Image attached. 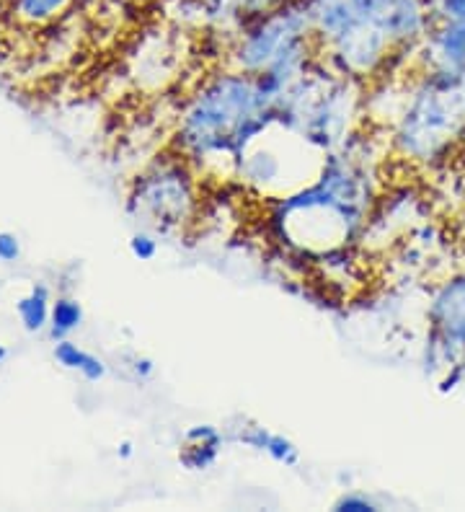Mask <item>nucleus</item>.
<instances>
[{
	"label": "nucleus",
	"instance_id": "f257e3e1",
	"mask_svg": "<svg viewBox=\"0 0 465 512\" xmlns=\"http://www.w3.org/2000/svg\"><path fill=\"white\" fill-rule=\"evenodd\" d=\"M375 176L352 156L331 153L316 179L287 194L274 225L287 244L310 254H334L357 238L375 205Z\"/></svg>",
	"mask_w": 465,
	"mask_h": 512
},
{
	"label": "nucleus",
	"instance_id": "f03ea898",
	"mask_svg": "<svg viewBox=\"0 0 465 512\" xmlns=\"http://www.w3.org/2000/svg\"><path fill=\"white\" fill-rule=\"evenodd\" d=\"M277 125L261 101L254 75L243 70L212 75L181 112L176 150L189 163L230 158L238 161L248 143Z\"/></svg>",
	"mask_w": 465,
	"mask_h": 512
},
{
	"label": "nucleus",
	"instance_id": "7ed1b4c3",
	"mask_svg": "<svg viewBox=\"0 0 465 512\" xmlns=\"http://www.w3.org/2000/svg\"><path fill=\"white\" fill-rule=\"evenodd\" d=\"M465 138V73L424 70L396 119L393 145L406 161L445 158Z\"/></svg>",
	"mask_w": 465,
	"mask_h": 512
},
{
	"label": "nucleus",
	"instance_id": "20e7f679",
	"mask_svg": "<svg viewBox=\"0 0 465 512\" xmlns=\"http://www.w3.org/2000/svg\"><path fill=\"white\" fill-rule=\"evenodd\" d=\"M130 207L143 215L145 223L155 231L168 233L184 228L197 210V184L192 163L176 156L174 161H161L145 171L135 184Z\"/></svg>",
	"mask_w": 465,
	"mask_h": 512
},
{
	"label": "nucleus",
	"instance_id": "39448f33",
	"mask_svg": "<svg viewBox=\"0 0 465 512\" xmlns=\"http://www.w3.org/2000/svg\"><path fill=\"white\" fill-rule=\"evenodd\" d=\"M427 370L465 365V269L437 285L427 308Z\"/></svg>",
	"mask_w": 465,
	"mask_h": 512
},
{
	"label": "nucleus",
	"instance_id": "423d86ee",
	"mask_svg": "<svg viewBox=\"0 0 465 512\" xmlns=\"http://www.w3.org/2000/svg\"><path fill=\"white\" fill-rule=\"evenodd\" d=\"M416 60L429 73H465V21H432Z\"/></svg>",
	"mask_w": 465,
	"mask_h": 512
},
{
	"label": "nucleus",
	"instance_id": "0eeeda50",
	"mask_svg": "<svg viewBox=\"0 0 465 512\" xmlns=\"http://www.w3.org/2000/svg\"><path fill=\"white\" fill-rule=\"evenodd\" d=\"M70 3L73 0H11V11L24 24L42 26L50 24L60 13L68 11Z\"/></svg>",
	"mask_w": 465,
	"mask_h": 512
},
{
	"label": "nucleus",
	"instance_id": "6e6552de",
	"mask_svg": "<svg viewBox=\"0 0 465 512\" xmlns=\"http://www.w3.org/2000/svg\"><path fill=\"white\" fill-rule=\"evenodd\" d=\"M55 357L62 368L78 370V373L86 375L88 381H99V378H104L106 375V368L99 357L88 355V352L81 350L78 344L65 342V339H62V342L55 347Z\"/></svg>",
	"mask_w": 465,
	"mask_h": 512
},
{
	"label": "nucleus",
	"instance_id": "1a4fd4ad",
	"mask_svg": "<svg viewBox=\"0 0 465 512\" xmlns=\"http://www.w3.org/2000/svg\"><path fill=\"white\" fill-rule=\"evenodd\" d=\"M50 290L44 285H34L24 300H19V316L26 331H39L50 321Z\"/></svg>",
	"mask_w": 465,
	"mask_h": 512
},
{
	"label": "nucleus",
	"instance_id": "9d476101",
	"mask_svg": "<svg viewBox=\"0 0 465 512\" xmlns=\"http://www.w3.org/2000/svg\"><path fill=\"white\" fill-rule=\"evenodd\" d=\"M81 321H83V308L78 300L60 298L57 303H52V313H50L52 339L68 337L70 331L81 326Z\"/></svg>",
	"mask_w": 465,
	"mask_h": 512
},
{
	"label": "nucleus",
	"instance_id": "9b49d317",
	"mask_svg": "<svg viewBox=\"0 0 465 512\" xmlns=\"http://www.w3.org/2000/svg\"><path fill=\"white\" fill-rule=\"evenodd\" d=\"M223 443H186L179 450V463L189 471H207L220 458Z\"/></svg>",
	"mask_w": 465,
	"mask_h": 512
},
{
	"label": "nucleus",
	"instance_id": "f8f14e48",
	"mask_svg": "<svg viewBox=\"0 0 465 512\" xmlns=\"http://www.w3.org/2000/svg\"><path fill=\"white\" fill-rule=\"evenodd\" d=\"M264 453H267L274 463H279V466H298L300 463L298 445L292 443L290 438H285V435H279V432H272V435H269Z\"/></svg>",
	"mask_w": 465,
	"mask_h": 512
},
{
	"label": "nucleus",
	"instance_id": "ddd939ff",
	"mask_svg": "<svg viewBox=\"0 0 465 512\" xmlns=\"http://www.w3.org/2000/svg\"><path fill=\"white\" fill-rule=\"evenodd\" d=\"M334 510L336 512H375L380 510V505L362 492H347V494H341L339 500L334 502Z\"/></svg>",
	"mask_w": 465,
	"mask_h": 512
},
{
	"label": "nucleus",
	"instance_id": "4468645a",
	"mask_svg": "<svg viewBox=\"0 0 465 512\" xmlns=\"http://www.w3.org/2000/svg\"><path fill=\"white\" fill-rule=\"evenodd\" d=\"M130 251L135 259H140V262H150V259H155V254H158V241H155L150 233H135V236L130 238Z\"/></svg>",
	"mask_w": 465,
	"mask_h": 512
},
{
	"label": "nucleus",
	"instance_id": "2eb2a0df",
	"mask_svg": "<svg viewBox=\"0 0 465 512\" xmlns=\"http://www.w3.org/2000/svg\"><path fill=\"white\" fill-rule=\"evenodd\" d=\"M287 0H238V19L241 24L246 19H254V16H261V13L272 11V8L282 6Z\"/></svg>",
	"mask_w": 465,
	"mask_h": 512
},
{
	"label": "nucleus",
	"instance_id": "dca6fc26",
	"mask_svg": "<svg viewBox=\"0 0 465 512\" xmlns=\"http://www.w3.org/2000/svg\"><path fill=\"white\" fill-rule=\"evenodd\" d=\"M186 443H225V435L215 425H194L186 430Z\"/></svg>",
	"mask_w": 465,
	"mask_h": 512
},
{
	"label": "nucleus",
	"instance_id": "f3484780",
	"mask_svg": "<svg viewBox=\"0 0 465 512\" xmlns=\"http://www.w3.org/2000/svg\"><path fill=\"white\" fill-rule=\"evenodd\" d=\"M19 254V238L13 236V233H0V262H16Z\"/></svg>",
	"mask_w": 465,
	"mask_h": 512
},
{
	"label": "nucleus",
	"instance_id": "a211bd4d",
	"mask_svg": "<svg viewBox=\"0 0 465 512\" xmlns=\"http://www.w3.org/2000/svg\"><path fill=\"white\" fill-rule=\"evenodd\" d=\"M135 373L140 375V381H145V378H150V375L155 373L153 360H148V357H137V360H135Z\"/></svg>",
	"mask_w": 465,
	"mask_h": 512
},
{
	"label": "nucleus",
	"instance_id": "6ab92c4d",
	"mask_svg": "<svg viewBox=\"0 0 465 512\" xmlns=\"http://www.w3.org/2000/svg\"><path fill=\"white\" fill-rule=\"evenodd\" d=\"M119 456L130 458L132 456V443H122V445H119Z\"/></svg>",
	"mask_w": 465,
	"mask_h": 512
},
{
	"label": "nucleus",
	"instance_id": "aec40b11",
	"mask_svg": "<svg viewBox=\"0 0 465 512\" xmlns=\"http://www.w3.org/2000/svg\"><path fill=\"white\" fill-rule=\"evenodd\" d=\"M6 360V347H0V363Z\"/></svg>",
	"mask_w": 465,
	"mask_h": 512
}]
</instances>
